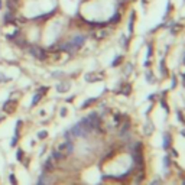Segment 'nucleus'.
<instances>
[{
  "label": "nucleus",
  "mask_w": 185,
  "mask_h": 185,
  "mask_svg": "<svg viewBox=\"0 0 185 185\" xmlns=\"http://www.w3.org/2000/svg\"><path fill=\"white\" fill-rule=\"evenodd\" d=\"M184 28L185 26L182 25L181 22H175V20H172L171 22V25H169V30H171V34L172 35H178L181 30H184Z\"/></svg>",
  "instance_id": "5"
},
{
  "label": "nucleus",
  "mask_w": 185,
  "mask_h": 185,
  "mask_svg": "<svg viewBox=\"0 0 185 185\" xmlns=\"http://www.w3.org/2000/svg\"><path fill=\"white\" fill-rule=\"evenodd\" d=\"M123 61V55H119V56H116L113 61V67H116V65H120Z\"/></svg>",
  "instance_id": "10"
},
{
  "label": "nucleus",
  "mask_w": 185,
  "mask_h": 185,
  "mask_svg": "<svg viewBox=\"0 0 185 185\" xmlns=\"http://www.w3.org/2000/svg\"><path fill=\"white\" fill-rule=\"evenodd\" d=\"M16 104H17L16 100H12V98H9V100L3 104V111H6L7 114H12L13 111L16 110Z\"/></svg>",
  "instance_id": "4"
},
{
  "label": "nucleus",
  "mask_w": 185,
  "mask_h": 185,
  "mask_svg": "<svg viewBox=\"0 0 185 185\" xmlns=\"http://www.w3.org/2000/svg\"><path fill=\"white\" fill-rule=\"evenodd\" d=\"M122 20H123V13H122V10L119 7H116L111 12V15L109 16V19H107V23H109V26H117V25H120L122 23Z\"/></svg>",
  "instance_id": "1"
},
{
  "label": "nucleus",
  "mask_w": 185,
  "mask_h": 185,
  "mask_svg": "<svg viewBox=\"0 0 185 185\" xmlns=\"http://www.w3.org/2000/svg\"><path fill=\"white\" fill-rule=\"evenodd\" d=\"M136 19H138V13H136L135 9L130 10V15H129V22H127V32L129 35H133L135 34V23H136Z\"/></svg>",
  "instance_id": "2"
},
{
  "label": "nucleus",
  "mask_w": 185,
  "mask_h": 185,
  "mask_svg": "<svg viewBox=\"0 0 185 185\" xmlns=\"http://www.w3.org/2000/svg\"><path fill=\"white\" fill-rule=\"evenodd\" d=\"M132 3H136V2H139V0H130Z\"/></svg>",
  "instance_id": "15"
},
{
  "label": "nucleus",
  "mask_w": 185,
  "mask_h": 185,
  "mask_svg": "<svg viewBox=\"0 0 185 185\" xmlns=\"http://www.w3.org/2000/svg\"><path fill=\"white\" fill-rule=\"evenodd\" d=\"M3 7H4V6H3V0H0V10H2Z\"/></svg>",
  "instance_id": "14"
},
{
  "label": "nucleus",
  "mask_w": 185,
  "mask_h": 185,
  "mask_svg": "<svg viewBox=\"0 0 185 185\" xmlns=\"http://www.w3.org/2000/svg\"><path fill=\"white\" fill-rule=\"evenodd\" d=\"M182 2H184V3H185V0H182Z\"/></svg>",
  "instance_id": "17"
},
{
  "label": "nucleus",
  "mask_w": 185,
  "mask_h": 185,
  "mask_svg": "<svg viewBox=\"0 0 185 185\" xmlns=\"http://www.w3.org/2000/svg\"><path fill=\"white\" fill-rule=\"evenodd\" d=\"M10 182H12V185H16V179H15V177H13V175H10Z\"/></svg>",
  "instance_id": "13"
},
{
  "label": "nucleus",
  "mask_w": 185,
  "mask_h": 185,
  "mask_svg": "<svg viewBox=\"0 0 185 185\" xmlns=\"http://www.w3.org/2000/svg\"><path fill=\"white\" fill-rule=\"evenodd\" d=\"M42 97H43V94H42V92H36V94H35V96H34V98H32V106H36V104H38V103H39V100H41V98H42Z\"/></svg>",
  "instance_id": "8"
},
{
  "label": "nucleus",
  "mask_w": 185,
  "mask_h": 185,
  "mask_svg": "<svg viewBox=\"0 0 185 185\" xmlns=\"http://www.w3.org/2000/svg\"><path fill=\"white\" fill-rule=\"evenodd\" d=\"M68 88H70V84H68V83H59V84L56 85V90H58L59 92H64V91H67Z\"/></svg>",
  "instance_id": "7"
},
{
  "label": "nucleus",
  "mask_w": 185,
  "mask_h": 185,
  "mask_svg": "<svg viewBox=\"0 0 185 185\" xmlns=\"http://www.w3.org/2000/svg\"><path fill=\"white\" fill-rule=\"evenodd\" d=\"M16 156H17V159H19V160L23 158V152H22V149H19V151H17V155Z\"/></svg>",
  "instance_id": "12"
},
{
  "label": "nucleus",
  "mask_w": 185,
  "mask_h": 185,
  "mask_svg": "<svg viewBox=\"0 0 185 185\" xmlns=\"http://www.w3.org/2000/svg\"><path fill=\"white\" fill-rule=\"evenodd\" d=\"M184 64H185V54H184Z\"/></svg>",
  "instance_id": "16"
},
{
  "label": "nucleus",
  "mask_w": 185,
  "mask_h": 185,
  "mask_svg": "<svg viewBox=\"0 0 185 185\" xmlns=\"http://www.w3.org/2000/svg\"><path fill=\"white\" fill-rule=\"evenodd\" d=\"M152 55H153V45H152V43H149V45H147V61L151 59Z\"/></svg>",
  "instance_id": "9"
},
{
  "label": "nucleus",
  "mask_w": 185,
  "mask_h": 185,
  "mask_svg": "<svg viewBox=\"0 0 185 185\" xmlns=\"http://www.w3.org/2000/svg\"><path fill=\"white\" fill-rule=\"evenodd\" d=\"M15 16H16V13L10 12V10H6V12L3 13V16H2V26L13 25V22H15Z\"/></svg>",
  "instance_id": "3"
},
{
  "label": "nucleus",
  "mask_w": 185,
  "mask_h": 185,
  "mask_svg": "<svg viewBox=\"0 0 185 185\" xmlns=\"http://www.w3.org/2000/svg\"><path fill=\"white\" fill-rule=\"evenodd\" d=\"M140 3H142V7L146 9V6L149 4V0H140Z\"/></svg>",
  "instance_id": "11"
},
{
  "label": "nucleus",
  "mask_w": 185,
  "mask_h": 185,
  "mask_svg": "<svg viewBox=\"0 0 185 185\" xmlns=\"http://www.w3.org/2000/svg\"><path fill=\"white\" fill-rule=\"evenodd\" d=\"M175 10V6H174L172 0H168V3H166V9H165V15H164V20H168L169 16H171V13Z\"/></svg>",
  "instance_id": "6"
}]
</instances>
